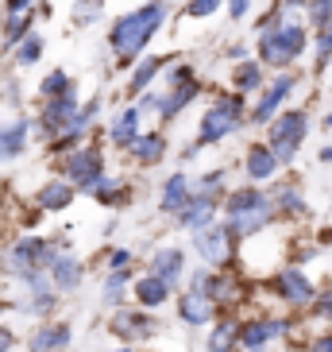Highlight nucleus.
Wrapping results in <instances>:
<instances>
[{"label":"nucleus","mask_w":332,"mask_h":352,"mask_svg":"<svg viewBox=\"0 0 332 352\" xmlns=\"http://www.w3.org/2000/svg\"><path fill=\"white\" fill-rule=\"evenodd\" d=\"M32 344H35V352H62L66 344H70V325H43L39 333L32 337Z\"/></svg>","instance_id":"nucleus-28"},{"label":"nucleus","mask_w":332,"mask_h":352,"mask_svg":"<svg viewBox=\"0 0 332 352\" xmlns=\"http://www.w3.org/2000/svg\"><path fill=\"white\" fill-rule=\"evenodd\" d=\"M305 12H309V28L313 32H321L324 23H332V0H309Z\"/></svg>","instance_id":"nucleus-37"},{"label":"nucleus","mask_w":332,"mask_h":352,"mask_svg":"<svg viewBox=\"0 0 332 352\" xmlns=\"http://www.w3.org/2000/svg\"><path fill=\"white\" fill-rule=\"evenodd\" d=\"M166 23V0H143L139 8L120 12L108 28V51H112L120 70H132L143 51L151 47V39L158 35V28Z\"/></svg>","instance_id":"nucleus-1"},{"label":"nucleus","mask_w":332,"mask_h":352,"mask_svg":"<svg viewBox=\"0 0 332 352\" xmlns=\"http://www.w3.org/2000/svg\"><path fill=\"white\" fill-rule=\"evenodd\" d=\"M128 155H132L139 166L163 163V155H166V135H163V132H139V140L128 147Z\"/></svg>","instance_id":"nucleus-20"},{"label":"nucleus","mask_w":332,"mask_h":352,"mask_svg":"<svg viewBox=\"0 0 332 352\" xmlns=\"http://www.w3.org/2000/svg\"><path fill=\"white\" fill-rule=\"evenodd\" d=\"M248 120V97L244 94H220L217 101L205 109L198 124V147H209V144H220V140H228L232 132H239Z\"/></svg>","instance_id":"nucleus-3"},{"label":"nucleus","mask_w":332,"mask_h":352,"mask_svg":"<svg viewBox=\"0 0 332 352\" xmlns=\"http://www.w3.org/2000/svg\"><path fill=\"white\" fill-rule=\"evenodd\" d=\"M43 252H47V244L43 240H35V236H27V240H16L8 248V256H4V267L8 271H16V275H27V271H39L43 267Z\"/></svg>","instance_id":"nucleus-12"},{"label":"nucleus","mask_w":332,"mask_h":352,"mask_svg":"<svg viewBox=\"0 0 332 352\" xmlns=\"http://www.w3.org/2000/svg\"><path fill=\"white\" fill-rule=\"evenodd\" d=\"M35 120H12V124L0 128V163H12L27 151V140H32Z\"/></svg>","instance_id":"nucleus-14"},{"label":"nucleus","mask_w":332,"mask_h":352,"mask_svg":"<svg viewBox=\"0 0 332 352\" xmlns=\"http://www.w3.org/2000/svg\"><path fill=\"white\" fill-rule=\"evenodd\" d=\"M248 12H251V0H228V16L232 20H244Z\"/></svg>","instance_id":"nucleus-44"},{"label":"nucleus","mask_w":332,"mask_h":352,"mask_svg":"<svg viewBox=\"0 0 332 352\" xmlns=\"http://www.w3.org/2000/svg\"><path fill=\"white\" fill-rule=\"evenodd\" d=\"M317 159H321V163H332V147H321V155Z\"/></svg>","instance_id":"nucleus-49"},{"label":"nucleus","mask_w":332,"mask_h":352,"mask_svg":"<svg viewBox=\"0 0 332 352\" xmlns=\"http://www.w3.org/2000/svg\"><path fill=\"white\" fill-rule=\"evenodd\" d=\"M274 290H278V298H286L290 306H305V302L317 298V290H313L309 275H305V271H298V267L278 271V275H274Z\"/></svg>","instance_id":"nucleus-11"},{"label":"nucleus","mask_w":332,"mask_h":352,"mask_svg":"<svg viewBox=\"0 0 332 352\" xmlns=\"http://www.w3.org/2000/svg\"><path fill=\"white\" fill-rule=\"evenodd\" d=\"M213 213H217V190H193L189 201L174 213L178 228H205L213 225Z\"/></svg>","instance_id":"nucleus-9"},{"label":"nucleus","mask_w":332,"mask_h":352,"mask_svg":"<svg viewBox=\"0 0 332 352\" xmlns=\"http://www.w3.org/2000/svg\"><path fill=\"white\" fill-rule=\"evenodd\" d=\"M101 12H104V0H73V23H78V28L97 23Z\"/></svg>","instance_id":"nucleus-35"},{"label":"nucleus","mask_w":332,"mask_h":352,"mask_svg":"<svg viewBox=\"0 0 332 352\" xmlns=\"http://www.w3.org/2000/svg\"><path fill=\"white\" fill-rule=\"evenodd\" d=\"M124 283H128L124 271H112V275L104 279V287H101V298L108 302V306H116V302L124 298Z\"/></svg>","instance_id":"nucleus-38"},{"label":"nucleus","mask_w":332,"mask_h":352,"mask_svg":"<svg viewBox=\"0 0 332 352\" xmlns=\"http://www.w3.org/2000/svg\"><path fill=\"white\" fill-rule=\"evenodd\" d=\"M78 109H82V104H78V94L70 89V94H62V97H51V101H43L39 120H35V124H39V132H43V135L58 140V135H62L66 128H70V120L78 116Z\"/></svg>","instance_id":"nucleus-8"},{"label":"nucleus","mask_w":332,"mask_h":352,"mask_svg":"<svg viewBox=\"0 0 332 352\" xmlns=\"http://www.w3.org/2000/svg\"><path fill=\"white\" fill-rule=\"evenodd\" d=\"M274 221V201H263L255 209H244L236 217H224V225L232 228V236H255L259 228H267Z\"/></svg>","instance_id":"nucleus-15"},{"label":"nucleus","mask_w":332,"mask_h":352,"mask_svg":"<svg viewBox=\"0 0 332 352\" xmlns=\"http://www.w3.org/2000/svg\"><path fill=\"white\" fill-rule=\"evenodd\" d=\"M139 120H143V116H139V109H135V104H128L124 113H116V120L112 124H108V140H112L116 147H132L135 140H139Z\"/></svg>","instance_id":"nucleus-21"},{"label":"nucleus","mask_w":332,"mask_h":352,"mask_svg":"<svg viewBox=\"0 0 332 352\" xmlns=\"http://www.w3.org/2000/svg\"><path fill=\"white\" fill-rule=\"evenodd\" d=\"M198 94H201L198 78H193V82H186V85H174V89L163 97V120H174L182 109H189V104H193V97H198Z\"/></svg>","instance_id":"nucleus-25"},{"label":"nucleus","mask_w":332,"mask_h":352,"mask_svg":"<svg viewBox=\"0 0 332 352\" xmlns=\"http://www.w3.org/2000/svg\"><path fill=\"white\" fill-rule=\"evenodd\" d=\"M70 89H73V85H70V74H66L62 66H54V70L39 82V97H43V101H51V97H62V94H70Z\"/></svg>","instance_id":"nucleus-32"},{"label":"nucleus","mask_w":332,"mask_h":352,"mask_svg":"<svg viewBox=\"0 0 332 352\" xmlns=\"http://www.w3.org/2000/svg\"><path fill=\"white\" fill-rule=\"evenodd\" d=\"M228 58L244 63V58H248V47H244V43H232V47H228Z\"/></svg>","instance_id":"nucleus-47"},{"label":"nucleus","mask_w":332,"mask_h":352,"mask_svg":"<svg viewBox=\"0 0 332 352\" xmlns=\"http://www.w3.org/2000/svg\"><path fill=\"white\" fill-rule=\"evenodd\" d=\"M163 66H166L163 54H147V58H139V63L132 66V78H128V97L147 94V89L155 85V78L163 74Z\"/></svg>","instance_id":"nucleus-17"},{"label":"nucleus","mask_w":332,"mask_h":352,"mask_svg":"<svg viewBox=\"0 0 332 352\" xmlns=\"http://www.w3.org/2000/svg\"><path fill=\"white\" fill-rule=\"evenodd\" d=\"M309 135V113L305 109H282L274 120L267 124V147L274 151L278 166H290L298 159L301 144Z\"/></svg>","instance_id":"nucleus-4"},{"label":"nucleus","mask_w":332,"mask_h":352,"mask_svg":"<svg viewBox=\"0 0 332 352\" xmlns=\"http://www.w3.org/2000/svg\"><path fill=\"white\" fill-rule=\"evenodd\" d=\"M263 85H267V66L259 63V58H244V63L232 66V89L236 94H259Z\"/></svg>","instance_id":"nucleus-16"},{"label":"nucleus","mask_w":332,"mask_h":352,"mask_svg":"<svg viewBox=\"0 0 332 352\" xmlns=\"http://www.w3.org/2000/svg\"><path fill=\"white\" fill-rule=\"evenodd\" d=\"M294 89H298V74L294 70H274V78L259 89V101L251 104L248 120L251 124H270V120L282 113V104H286V97H290Z\"/></svg>","instance_id":"nucleus-5"},{"label":"nucleus","mask_w":332,"mask_h":352,"mask_svg":"<svg viewBox=\"0 0 332 352\" xmlns=\"http://www.w3.org/2000/svg\"><path fill=\"white\" fill-rule=\"evenodd\" d=\"M32 23H35V8L32 12H4V28H0L4 47H20L32 35Z\"/></svg>","instance_id":"nucleus-24"},{"label":"nucleus","mask_w":332,"mask_h":352,"mask_svg":"<svg viewBox=\"0 0 332 352\" xmlns=\"http://www.w3.org/2000/svg\"><path fill=\"white\" fill-rule=\"evenodd\" d=\"M39 58H43V35L32 32L27 39L20 43V47H16V66H23V70H27V66H35Z\"/></svg>","instance_id":"nucleus-34"},{"label":"nucleus","mask_w":332,"mask_h":352,"mask_svg":"<svg viewBox=\"0 0 332 352\" xmlns=\"http://www.w3.org/2000/svg\"><path fill=\"white\" fill-rule=\"evenodd\" d=\"M182 271H186V252L182 248H163V252L151 256V275L163 279L166 287H174V283L182 279Z\"/></svg>","instance_id":"nucleus-18"},{"label":"nucleus","mask_w":332,"mask_h":352,"mask_svg":"<svg viewBox=\"0 0 332 352\" xmlns=\"http://www.w3.org/2000/svg\"><path fill=\"white\" fill-rule=\"evenodd\" d=\"M313 314H317V318H324V321H332V287L321 290V294L313 298Z\"/></svg>","instance_id":"nucleus-41"},{"label":"nucleus","mask_w":332,"mask_h":352,"mask_svg":"<svg viewBox=\"0 0 332 352\" xmlns=\"http://www.w3.org/2000/svg\"><path fill=\"white\" fill-rule=\"evenodd\" d=\"M8 349H12V333L0 329V352H8Z\"/></svg>","instance_id":"nucleus-48"},{"label":"nucleus","mask_w":332,"mask_h":352,"mask_svg":"<svg viewBox=\"0 0 332 352\" xmlns=\"http://www.w3.org/2000/svg\"><path fill=\"white\" fill-rule=\"evenodd\" d=\"M244 170H248L251 182H267V178H274V170H278V159H274V151H270L267 144H255L248 151V159H244Z\"/></svg>","instance_id":"nucleus-22"},{"label":"nucleus","mask_w":332,"mask_h":352,"mask_svg":"<svg viewBox=\"0 0 332 352\" xmlns=\"http://www.w3.org/2000/svg\"><path fill=\"white\" fill-rule=\"evenodd\" d=\"M112 333L120 341H143V337H151V318L139 310H120L112 314Z\"/></svg>","instance_id":"nucleus-19"},{"label":"nucleus","mask_w":332,"mask_h":352,"mask_svg":"<svg viewBox=\"0 0 332 352\" xmlns=\"http://www.w3.org/2000/svg\"><path fill=\"white\" fill-rule=\"evenodd\" d=\"M128 263H132V252H128V248H112V256H108V267H112V271H124Z\"/></svg>","instance_id":"nucleus-43"},{"label":"nucleus","mask_w":332,"mask_h":352,"mask_svg":"<svg viewBox=\"0 0 332 352\" xmlns=\"http://www.w3.org/2000/svg\"><path fill=\"white\" fill-rule=\"evenodd\" d=\"M35 0H4V12H32Z\"/></svg>","instance_id":"nucleus-46"},{"label":"nucleus","mask_w":332,"mask_h":352,"mask_svg":"<svg viewBox=\"0 0 332 352\" xmlns=\"http://www.w3.org/2000/svg\"><path fill=\"white\" fill-rule=\"evenodd\" d=\"M163 97H166V94H155V89L139 94V97H135V109H139V116H163Z\"/></svg>","instance_id":"nucleus-40"},{"label":"nucleus","mask_w":332,"mask_h":352,"mask_svg":"<svg viewBox=\"0 0 332 352\" xmlns=\"http://www.w3.org/2000/svg\"><path fill=\"white\" fill-rule=\"evenodd\" d=\"M321 128H324V132H332V113H329V116H324V120H321Z\"/></svg>","instance_id":"nucleus-50"},{"label":"nucleus","mask_w":332,"mask_h":352,"mask_svg":"<svg viewBox=\"0 0 332 352\" xmlns=\"http://www.w3.org/2000/svg\"><path fill=\"white\" fill-rule=\"evenodd\" d=\"M274 209H286V213H305V201H301L298 186H278V194H274Z\"/></svg>","instance_id":"nucleus-36"},{"label":"nucleus","mask_w":332,"mask_h":352,"mask_svg":"<svg viewBox=\"0 0 332 352\" xmlns=\"http://www.w3.org/2000/svg\"><path fill=\"white\" fill-rule=\"evenodd\" d=\"M166 294H170V287L163 279H155V275H147L143 283H135V298L143 302V306H163Z\"/></svg>","instance_id":"nucleus-31"},{"label":"nucleus","mask_w":332,"mask_h":352,"mask_svg":"<svg viewBox=\"0 0 332 352\" xmlns=\"http://www.w3.org/2000/svg\"><path fill=\"white\" fill-rule=\"evenodd\" d=\"M62 170H66V178H70L78 190L93 194L97 182L104 178V155L97 151V147H73V151H66Z\"/></svg>","instance_id":"nucleus-6"},{"label":"nucleus","mask_w":332,"mask_h":352,"mask_svg":"<svg viewBox=\"0 0 332 352\" xmlns=\"http://www.w3.org/2000/svg\"><path fill=\"white\" fill-rule=\"evenodd\" d=\"M213 314H217V302L209 298L205 290L189 287L186 294L178 298V318L186 321V325H205V321H213Z\"/></svg>","instance_id":"nucleus-13"},{"label":"nucleus","mask_w":332,"mask_h":352,"mask_svg":"<svg viewBox=\"0 0 332 352\" xmlns=\"http://www.w3.org/2000/svg\"><path fill=\"white\" fill-rule=\"evenodd\" d=\"M73 190L78 186H73L70 178H54V182H47V186L39 190V209H51V213L54 209H66L73 201Z\"/></svg>","instance_id":"nucleus-26"},{"label":"nucleus","mask_w":332,"mask_h":352,"mask_svg":"<svg viewBox=\"0 0 332 352\" xmlns=\"http://www.w3.org/2000/svg\"><path fill=\"white\" fill-rule=\"evenodd\" d=\"M51 279H54V290H73L82 283V263L66 252H58V259L51 263Z\"/></svg>","instance_id":"nucleus-27"},{"label":"nucleus","mask_w":332,"mask_h":352,"mask_svg":"<svg viewBox=\"0 0 332 352\" xmlns=\"http://www.w3.org/2000/svg\"><path fill=\"white\" fill-rule=\"evenodd\" d=\"M329 70H332V63H329Z\"/></svg>","instance_id":"nucleus-52"},{"label":"nucleus","mask_w":332,"mask_h":352,"mask_svg":"<svg viewBox=\"0 0 332 352\" xmlns=\"http://www.w3.org/2000/svg\"><path fill=\"white\" fill-rule=\"evenodd\" d=\"M220 4H224V0H189L186 8H182V16H186V20H205V16H217Z\"/></svg>","instance_id":"nucleus-39"},{"label":"nucleus","mask_w":332,"mask_h":352,"mask_svg":"<svg viewBox=\"0 0 332 352\" xmlns=\"http://www.w3.org/2000/svg\"><path fill=\"white\" fill-rule=\"evenodd\" d=\"M166 78H170V85H186V82H193V66L178 63L174 70H166Z\"/></svg>","instance_id":"nucleus-42"},{"label":"nucleus","mask_w":332,"mask_h":352,"mask_svg":"<svg viewBox=\"0 0 332 352\" xmlns=\"http://www.w3.org/2000/svg\"><path fill=\"white\" fill-rule=\"evenodd\" d=\"M290 329V321H282V318H251L239 325V349H248V352H263L278 333Z\"/></svg>","instance_id":"nucleus-10"},{"label":"nucleus","mask_w":332,"mask_h":352,"mask_svg":"<svg viewBox=\"0 0 332 352\" xmlns=\"http://www.w3.org/2000/svg\"><path fill=\"white\" fill-rule=\"evenodd\" d=\"M189 194H193V182H189L182 170L178 175L166 178V186H163V197H158V206H163V213H178V209L189 201Z\"/></svg>","instance_id":"nucleus-23"},{"label":"nucleus","mask_w":332,"mask_h":352,"mask_svg":"<svg viewBox=\"0 0 332 352\" xmlns=\"http://www.w3.org/2000/svg\"><path fill=\"white\" fill-rule=\"evenodd\" d=\"M193 248L205 263L220 267V263H228L232 259V228L228 225H205V228H193Z\"/></svg>","instance_id":"nucleus-7"},{"label":"nucleus","mask_w":332,"mask_h":352,"mask_svg":"<svg viewBox=\"0 0 332 352\" xmlns=\"http://www.w3.org/2000/svg\"><path fill=\"white\" fill-rule=\"evenodd\" d=\"M263 201H270L263 190L244 186V190H236V194H228V201H224V217H236V213H244V209H255V206H263Z\"/></svg>","instance_id":"nucleus-29"},{"label":"nucleus","mask_w":332,"mask_h":352,"mask_svg":"<svg viewBox=\"0 0 332 352\" xmlns=\"http://www.w3.org/2000/svg\"><path fill=\"white\" fill-rule=\"evenodd\" d=\"M239 344V325L236 321H217V329L209 333V352H232Z\"/></svg>","instance_id":"nucleus-30"},{"label":"nucleus","mask_w":332,"mask_h":352,"mask_svg":"<svg viewBox=\"0 0 332 352\" xmlns=\"http://www.w3.org/2000/svg\"><path fill=\"white\" fill-rule=\"evenodd\" d=\"M309 47V32L305 23L286 20L270 32H255V51H259V63L270 66V70H290L301 54Z\"/></svg>","instance_id":"nucleus-2"},{"label":"nucleus","mask_w":332,"mask_h":352,"mask_svg":"<svg viewBox=\"0 0 332 352\" xmlns=\"http://www.w3.org/2000/svg\"><path fill=\"white\" fill-rule=\"evenodd\" d=\"M313 70H329V63H332V23H324L321 32L313 35Z\"/></svg>","instance_id":"nucleus-33"},{"label":"nucleus","mask_w":332,"mask_h":352,"mask_svg":"<svg viewBox=\"0 0 332 352\" xmlns=\"http://www.w3.org/2000/svg\"><path fill=\"white\" fill-rule=\"evenodd\" d=\"M112 352H132V349H112Z\"/></svg>","instance_id":"nucleus-51"},{"label":"nucleus","mask_w":332,"mask_h":352,"mask_svg":"<svg viewBox=\"0 0 332 352\" xmlns=\"http://www.w3.org/2000/svg\"><path fill=\"white\" fill-rule=\"evenodd\" d=\"M309 352H332V333H321L309 341Z\"/></svg>","instance_id":"nucleus-45"}]
</instances>
